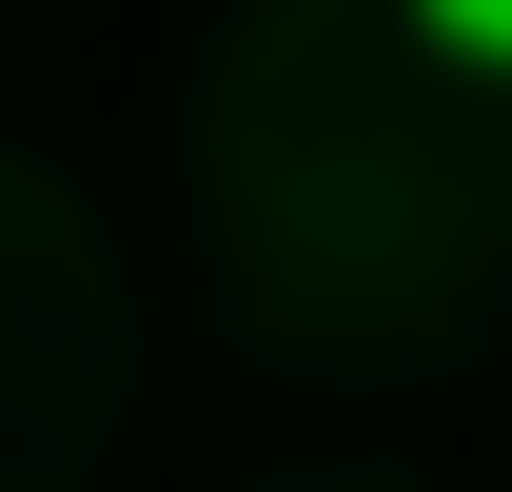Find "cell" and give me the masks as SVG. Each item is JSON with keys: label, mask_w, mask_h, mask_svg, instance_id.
<instances>
[{"label": "cell", "mask_w": 512, "mask_h": 492, "mask_svg": "<svg viewBox=\"0 0 512 492\" xmlns=\"http://www.w3.org/2000/svg\"><path fill=\"white\" fill-rule=\"evenodd\" d=\"M394 20H414L453 79H512V0H394Z\"/></svg>", "instance_id": "1"}]
</instances>
